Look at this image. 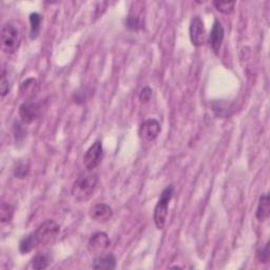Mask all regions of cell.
<instances>
[{"instance_id": "obj_1", "label": "cell", "mask_w": 270, "mask_h": 270, "mask_svg": "<svg viewBox=\"0 0 270 270\" xmlns=\"http://www.w3.org/2000/svg\"><path fill=\"white\" fill-rule=\"evenodd\" d=\"M98 174L93 170H86L80 173L72 186V195L77 202H86L94 194L98 185Z\"/></svg>"}, {"instance_id": "obj_2", "label": "cell", "mask_w": 270, "mask_h": 270, "mask_svg": "<svg viewBox=\"0 0 270 270\" xmlns=\"http://www.w3.org/2000/svg\"><path fill=\"white\" fill-rule=\"evenodd\" d=\"M1 50L5 54H14L20 48L21 33L18 26L13 22H6L3 24L0 35Z\"/></svg>"}, {"instance_id": "obj_3", "label": "cell", "mask_w": 270, "mask_h": 270, "mask_svg": "<svg viewBox=\"0 0 270 270\" xmlns=\"http://www.w3.org/2000/svg\"><path fill=\"white\" fill-rule=\"evenodd\" d=\"M174 187L172 185L167 186L163 190V192H161L159 200L155 206L153 219H154L155 226L158 230H163L166 226V222L168 218V207L171 199H172Z\"/></svg>"}, {"instance_id": "obj_4", "label": "cell", "mask_w": 270, "mask_h": 270, "mask_svg": "<svg viewBox=\"0 0 270 270\" xmlns=\"http://www.w3.org/2000/svg\"><path fill=\"white\" fill-rule=\"evenodd\" d=\"M60 231V226L54 220H47L40 224L33 233L37 246L48 245L56 239Z\"/></svg>"}, {"instance_id": "obj_5", "label": "cell", "mask_w": 270, "mask_h": 270, "mask_svg": "<svg viewBox=\"0 0 270 270\" xmlns=\"http://www.w3.org/2000/svg\"><path fill=\"white\" fill-rule=\"evenodd\" d=\"M104 157V148L102 140H95L84 155V166L87 170H94L101 165Z\"/></svg>"}, {"instance_id": "obj_6", "label": "cell", "mask_w": 270, "mask_h": 270, "mask_svg": "<svg viewBox=\"0 0 270 270\" xmlns=\"http://www.w3.org/2000/svg\"><path fill=\"white\" fill-rule=\"evenodd\" d=\"M42 112V105L33 100L25 101L19 107V116L23 124H32L37 120Z\"/></svg>"}, {"instance_id": "obj_7", "label": "cell", "mask_w": 270, "mask_h": 270, "mask_svg": "<svg viewBox=\"0 0 270 270\" xmlns=\"http://www.w3.org/2000/svg\"><path fill=\"white\" fill-rule=\"evenodd\" d=\"M110 245L111 242L107 233L95 232L88 242V250L93 255L100 256L102 254H105V251L108 250Z\"/></svg>"}, {"instance_id": "obj_8", "label": "cell", "mask_w": 270, "mask_h": 270, "mask_svg": "<svg viewBox=\"0 0 270 270\" xmlns=\"http://www.w3.org/2000/svg\"><path fill=\"white\" fill-rule=\"evenodd\" d=\"M189 36L193 46L201 47L205 43L206 40V31L203 20L200 16H194L190 25H189Z\"/></svg>"}, {"instance_id": "obj_9", "label": "cell", "mask_w": 270, "mask_h": 270, "mask_svg": "<svg viewBox=\"0 0 270 270\" xmlns=\"http://www.w3.org/2000/svg\"><path fill=\"white\" fill-rule=\"evenodd\" d=\"M160 124L155 119H148L140 125L138 135L139 137L146 141L154 140L160 133Z\"/></svg>"}, {"instance_id": "obj_10", "label": "cell", "mask_w": 270, "mask_h": 270, "mask_svg": "<svg viewBox=\"0 0 270 270\" xmlns=\"http://www.w3.org/2000/svg\"><path fill=\"white\" fill-rule=\"evenodd\" d=\"M89 215L94 222L107 223L108 221L112 219L113 210L108 204L100 203L94 205L92 208L90 209Z\"/></svg>"}, {"instance_id": "obj_11", "label": "cell", "mask_w": 270, "mask_h": 270, "mask_svg": "<svg viewBox=\"0 0 270 270\" xmlns=\"http://www.w3.org/2000/svg\"><path fill=\"white\" fill-rule=\"evenodd\" d=\"M224 37H225V30L223 28V25L218 19H215L212 24L211 32L209 34L210 47L215 54L219 53L224 41Z\"/></svg>"}, {"instance_id": "obj_12", "label": "cell", "mask_w": 270, "mask_h": 270, "mask_svg": "<svg viewBox=\"0 0 270 270\" xmlns=\"http://www.w3.org/2000/svg\"><path fill=\"white\" fill-rule=\"evenodd\" d=\"M94 269H108L112 270L116 268V258L112 254H102L97 256L92 263Z\"/></svg>"}, {"instance_id": "obj_13", "label": "cell", "mask_w": 270, "mask_h": 270, "mask_svg": "<svg viewBox=\"0 0 270 270\" xmlns=\"http://www.w3.org/2000/svg\"><path fill=\"white\" fill-rule=\"evenodd\" d=\"M38 91V83L35 78H28L21 84L20 93L25 101L33 100V97Z\"/></svg>"}, {"instance_id": "obj_14", "label": "cell", "mask_w": 270, "mask_h": 270, "mask_svg": "<svg viewBox=\"0 0 270 270\" xmlns=\"http://www.w3.org/2000/svg\"><path fill=\"white\" fill-rule=\"evenodd\" d=\"M269 214H270L269 195H268V193H265L260 197L256 217L259 222H264L269 218Z\"/></svg>"}, {"instance_id": "obj_15", "label": "cell", "mask_w": 270, "mask_h": 270, "mask_svg": "<svg viewBox=\"0 0 270 270\" xmlns=\"http://www.w3.org/2000/svg\"><path fill=\"white\" fill-rule=\"evenodd\" d=\"M41 21H42V17L38 13H32L30 15V38L31 39H36L39 36L40 31H41Z\"/></svg>"}, {"instance_id": "obj_16", "label": "cell", "mask_w": 270, "mask_h": 270, "mask_svg": "<svg viewBox=\"0 0 270 270\" xmlns=\"http://www.w3.org/2000/svg\"><path fill=\"white\" fill-rule=\"evenodd\" d=\"M37 247H38L37 243H36L34 239L33 233H30V235L22 238L19 243V251L21 255H28L32 250Z\"/></svg>"}, {"instance_id": "obj_17", "label": "cell", "mask_w": 270, "mask_h": 270, "mask_svg": "<svg viewBox=\"0 0 270 270\" xmlns=\"http://www.w3.org/2000/svg\"><path fill=\"white\" fill-rule=\"evenodd\" d=\"M51 263V257L46 253L36 254L32 260V266L36 270L46 269Z\"/></svg>"}, {"instance_id": "obj_18", "label": "cell", "mask_w": 270, "mask_h": 270, "mask_svg": "<svg viewBox=\"0 0 270 270\" xmlns=\"http://www.w3.org/2000/svg\"><path fill=\"white\" fill-rule=\"evenodd\" d=\"M14 215V207L8 203H1L0 206V220L2 224L10 223Z\"/></svg>"}, {"instance_id": "obj_19", "label": "cell", "mask_w": 270, "mask_h": 270, "mask_svg": "<svg viewBox=\"0 0 270 270\" xmlns=\"http://www.w3.org/2000/svg\"><path fill=\"white\" fill-rule=\"evenodd\" d=\"M30 173V164L26 160H19L14 169V175L16 178H25Z\"/></svg>"}, {"instance_id": "obj_20", "label": "cell", "mask_w": 270, "mask_h": 270, "mask_svg": "<svg viewBox=\"0 0 270 270\" xmlns=\"http://www.w3.org/2000/svg\"><path fill=\"white\" fill-rule=\"evenodd\" d=\"M212 4L219 12L225 15H229L235 10L236 1H213Z\"/></svg>"}, {"instance_id": "obj_21", "label": "cell", "mask_w": 270, "mask_h": 270, "mask_svg": "<svg viewBox=\"0 0 270 270\" xmlns=\"http://www.w3.org/2000/svg\"><path fill=\"white\" fill-rule=\"evenodd\" d=\"M126 26L130 31H139L142 28V22L139 19V17L129 15L126 19Z\"/></svg>"}, {"instance_id": "obj_22", "label": "cell", "mask_w": 270, "mask_h": 270, "mask_svg": "<svg viewBox=\"0 0 270 270\" xmlns=\"http://www.w3.org/2000/svg\"><path fill=\"white\" fill-rule=\"evenodd\" d=\"M0 91H1V96L4 97L8 92H10V83H8V78L6 76L5 71L2 70L1 72V79H0Z\"/></svg>"}, {"instance_id": "obj_23", "label": "cell", "mask_w": 270, "mask_h": 270, "mask_svg": "<svg viewBox=\"0 0 270 270\" xmlns=\"http://www.w3.org/2000/svg\"><path fill=\"white\" fill-rule=\"evenodd\" d=\"M257 258L261 263H264V264L268 263V261H269V243H267L265 247L258 250Z\"/></svg>"}, {"instance_id": "obj_24", "label": "cell", "mask_w": 270, "mask_h": 270, "mask_svg": "<svg viewBox=\"0 0 270 270\" xmlns=\"http://www.w3.org/2000/svg\"><path fill=\"white\" fill-rule=\"evenodd\" d=\"M152 97V90L149 87H145L141 89V91L139 93V101L142 104H147L150 102Z\"/></svg>"}, {"instance_id": "obj_25", "label": "cell", "mask_w": 270, "mask_h": 270, "mask_svg": "<svg viewBox=\"0 0 270 270\" xmlns=\"http://www.w3.org/2000/svg\"><path fill=\"white\" fill-rule=\"evenodd\" d=\"M14 134H15V138L17 141L22 140L25 137V131L22 128V126L20 123H15L14 124Z\"/></svg>"}]
</instances>
